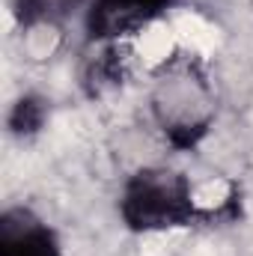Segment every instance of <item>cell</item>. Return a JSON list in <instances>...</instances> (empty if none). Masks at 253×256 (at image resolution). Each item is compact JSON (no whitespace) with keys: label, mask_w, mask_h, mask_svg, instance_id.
Instances as JSON below:
<instances>
[{"label":"cell","mask_w":253,"mask_h":256,"mask_svg":"<svg viewBox=\"0 0 253 256\" xmlns=\"http://www.w3.org/2000/svg\"><path fill=\"white\" fill-rule=\"evenodd\" d=\"M149 110L173 149H194L202 143L218 116V96L196 54L176 51L155 68Z\"/></svg>","instance_id":"obj_1"},{"label":"cell","mask_w":253,"mask_h":256,"mask_svg":"<svg viewBox=\"0 0 253 256\" xmlns=\"http://www.w3.org/2000/svg\"><path fill=\"white\" fill-rule=\"evenodd\" d=\"M120 218L131 232H164L206 224L218 214L196 206L190 179L173 167H140L120 194Z\"/></svg>","instance_id":"obj_2"},{"label":"cell","mask_w":253,"mask_h":256,"mask_svg":"<svg viewBox=\"0 0 253 256\" xmlns=\"http://www.w3.org/2000/svg\"><path fill=\"white\" fill-rule=\"evenodd\" d=\"M179 0H92L86 9L90 42H126L164 18Z\"/></svg>","instance_id":"obj_3"},{"label":"cell","mask_w":253,"mask_h":256,"mask_svg":"<svg viewBox=\"0 0 253 256\" xmlns=\"http://www.w3.org/2000/svg\"><path fill=\"white\" fill-rule=\"evenodd\" d=\"M0 256H63L57 232L27 206L0 214Z\"/></svg>","instance_id":"obj_4"},{"label":"cell","mask_w":253,"mask_h":256,"mask_svg":"<svg viewBox=\"0 0 253 256\" xmlns=\"http://www.w3.org/2000/svg\"><path fill=\"white\" fill-rule=\"evenodd\" d=\"M128 68H126V54H122V42H104L92 57H86L80 66V86L90 98H102L110 90L122 86Z\"/></svg>","instance_id":"obj_5"},{"label":"cell","mask_w":253,"mask_h":256,"mask_svg":"<svg viewBox=\"0 0 253 256\" xmlns=\"http://www.w3.org/2000/svg\"><path fill=\"white\" fill-rule=\"evenodd\" d=\"M80 0H12L15 21L24 30H42V27H57L66 21Z\"/></svg>","instance_id":"obj_6"},{"label":"cell","mask_w":253,"mask_h":256,"mask_svg":"<svg viewBox=\"0 0 253 256\" xmlns=\"http://www.w3.org/2000/svg\"><path fill=\"white\" fill-rule=\"evenodd\" d=\"M48 120V102L36 92H24L12 108H9V116H6V128L12 137H36Z\"/></svg>","instance_id":"obj_7"}]
</instances>
